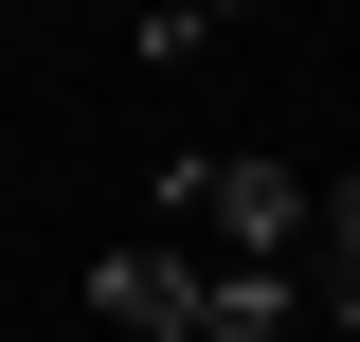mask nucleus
Instances as JSON below:
<instances>
[{
  "label": "nucleus",
  "instance_id": "obj_1",
  "mask_svg": "<svg viewBox=\"0 0 360 342\" xmlns=\"http://www.w3.org/2000/svg\"><path fill=\"white\" fill-rule=\"evenodd\" d=\"M162 234L217 253V270H288V234H324V198L270 144H198V163H162Z\"/></svg>",
  "mask_w": 360,
  "mask_h": 342
},
{
  "label": "nucleus",
  "instance_id": "obj_2",
  "mask_svg": "<svg viewBox=\"0 0 360 342\" xmlns=\"http://www.w3.org/2000/svg\"><path fill=\"white\" fill-rule=\"evenodd\" d=\"M198 306H217V253H180V234H108V253H90V324L198 342Z\"/></svg>",
  "mask_w": 360,
  "mask_h": 342
},
{
  "label": "nucleus",
  "instance_id": "obj_3",
  "mask_svg": "<svg viewBox=\"0 0 360 342\" xmlns=\"http://www.w3.org/2000/svg\"><path fill=\"white\" fill-rule=\"evenodd\" d=\"M198 342H288V270H217V306H198Z\"/></svg>",
  "mask_w": 360,
  "mask_h": 342
},
{
  "label": "nucleus",
  "instance_id": "obj_4",
  "mask_svg": "<svg viewBox=\"0 0 360 342\" xmlns=\"http://www.w3.org/2000/svg\"><path fill=\"white\" fill-rule=\"evenodd\" d=\"M324 324L360 342V180H324Z\"/></svg>",
  "mask_w": 360,
  "mask_h": 342
}]
</instances>
